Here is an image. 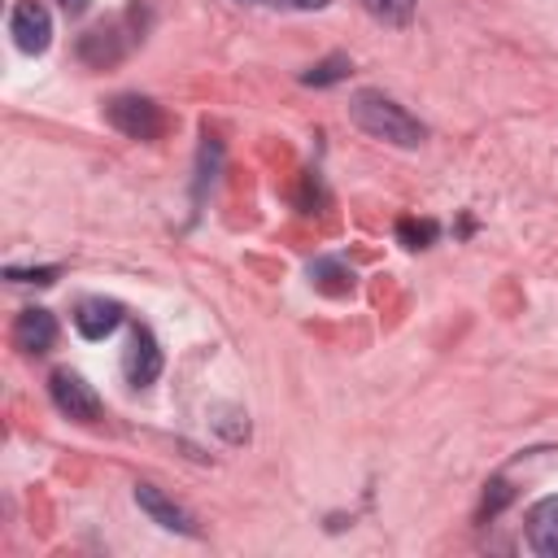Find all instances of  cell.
Listing matches in <instances>:
<instances>
[{"instance_id":"3957f363","label":"cell","mask_w":558,"mask_h":558,"mask_svg":"<svg viewBox=\"0 0 558 558\" xmlns=\"http://www.w3.org/2000/svg\"><path fill=\"white\" fill-rule=\"evenodd\" d=\"M48 397H52V405H57L65 418H74V423H96V418L105 414L96 388H92L78 371H70V366H61V371L48 375Z\"/></svg>"},{"instance_id":"9c48e42d","label":"cell","mask_w":558,"mask_h":558,"mask_svg":"<svg viewBox=\"0 0 558 558\" xmlns=\"http://www.w3.org/2000/svg\"><path fill=\"white\" fill-rule=\"evenodd\" d=\"M9 336H13V349H22V353H48L57 344V318L44 305H26V310H17Z\"/></svg>"},{"instance_id":"6da1fadb","label":"cell","mask_w":558,"mask_h":558,"mask_svg":"<svg viewBox=\"0 0 558 558\" xmlns=\"http://www.w3.org/2000/svg\"><path fill=\"white\" fill-rule=\"evenodd\" d=\"M349 118L371 135V140H384L392 148H418L427 140V126L405 109L397 105L392 96H384L379 87H362L349 96Z\"/></svg>"},{"instance_id":"277c9868","label":"cell","mask_w":558,"mask_h":558,"mask_svg":"<svg viewBox=\"0 0 558 558\" xmlns=\"http://www.w3.org/2000/svg\"><path fill=\"white\" fill-rule=\"evenodd\" d=\"M9 35H13V44L26 57L48 52V44H52V17H48V9L39 0H17L13 13H9Z\"/></svg>"},{"instance_id":"5bb4252c","label":"cell","mask_w":558,"mask_h":558,"mask_svg":"<svg viewBox=\"0 0 558 558\" xmlns=\"http://www.w3.org/2000/svg\"><path fill=\"white\" fill-rule=\"evenodd\" d=\"M375 22H384V26H410L414 22V9H418V0H357Z\"/></svg>"},{"instance_id":"30bf717a","label":"cell","mask_w":558,"mask_h":558,"mask_svg":"<svg viewBox=\"0 0 558 558\" xmlns=\"http://www.w3.org/2000/svg\"><path fill=\"white\" fill-rule=\"evenodd\" d=\"M527 549L541 554V558H558V493L554 497H541L532 510H527Z\"/></svg>"},{"instance_id":"7a4b0ae2","label":"cell","mask_w":558,"mask_h":558,"mask_svg":"<svg viewBox=\"0 0 558 558\" xmlns=\"http://www.w3.org/2000/svg\"><path fill=\"white\" fill-rule=\"evenodd\" d=\"M105 118L113 131H122L126 140H157L166 131V113L157 100L140 96V92H122L105 100Z\"/></svg>"},{"instance_id":"9a60e30c","label":"cell","mask_w":558,"mask_h":558,"mask_svg":"<svg viewBox=\"0 0 558 558\" xmlns=\"http://www.w3.org/2000/svg\"><path fill=\"white\" fill-rule=\"evenodd\" d=\"M436 235H440V227L432 218H397V240L405 248H427Z\"/></svg>"},{"instance_id":"5b68a950","label":"cell","mask_w":558,"mask_h":558,"mask_svg":"<svg viewBox=\"0 0 558 558\" xmlns=\"http://www.w3.org/2000/svg\"><path fill=\"white\" fill-rule=\"evenodd\" d=\"M122 375H126L131 388L157 384V375H161V349H157V336L148 327H135L131 331V344L122 353Z\"/></svg>"},{"instance_id":"52a82bcc","label":"cell","mask_w":558,"mask_h":558,"mask_svg":"<svg viewBox=\"0 0 558 558\" xmlns=\"http://www.w3.org/2000/svg\"><path fill=\"white\" fill-rule=\"evenodd\" d=\"M126 48H131V35H122V22H105V26H92L87 35H78V61L92 70L122 61Z\"/></svg>"},{"instance_id":"8fae6325","label":"cell","mask_w":558,"mask_h":558,"mask_svg":"<svg viewBox=\"0 0 558 558\" xmlns=\"http://www.w3.org/2000/svg\"><path fill=\"white\" fill-rule=\"evenodd\" d=\"M305 275H310V283H314L318 292H327V296H349V292H353V279H357L344 257H314V262L305 266Z\"/></svg>"},{"instance_id":"7c38bea8","label":"cell","mask_w":558,"mask_h":558,"mask_svg":"<svg viewBox=\"0 0 558 558\" xmlns=\"http://www.w3.org/2000/svg\"><path fill=\"white\" fill-rule=\"evenodd\" d=\"M349 74H353V61H349L344 52H331V57L314 61V65L301 74V83H305V87H331V83H344Z\"/></svg>"},{"instance_id":"e0dca14e","label":"cell","mask_w":558,"mask_h":558,"mask_svg":"<svg viewBox=\"0 0 558 558\" xmlns=\"http://www.w3.org/2000/svg\"><path fill=\"white\" fill-rule=\"evenodd\" d=\"M4 279H13V283H57L61 266H9Z\"/></svg>"},{"instance_id":"2e32d148","label":"cell","mask_w":558,"mask_h":558,"mask_svg":"<svg viewBox=\"0 0 558 558\" xmlns=\"http://www.w3.org/2000/svg\"><path fill=\"white\" fill-rule=\"evenodd\" d=\"M514 501V488H510V480L506 475H493L488 484H484V501H480V519H497L506 506Z\"/></svg>"},{"instance_id":"8992f818","label":"cell","mask_w":558,"mask_h":558,"mask_svg":"<svg viewBox=\"0 0 558 558\" xmlns=\"http://www.w3.org/2000/svg\"><path fill=\"white\" fill-rule=\"evenodd\" d=\"M135 506L157 523V527H166V532H179V536H201V527H196V519L179 506V501H170L157 484H135Z\"/></svg>"},{"instance_id":"ac0fdd59","label":"cell","mask_w":558,"mask_h":558,"mask_svg":"<svg viewBox=\"0 0 558 558\" xmlns=\"http://www.w3.org/2000/svg\"><path fill=\"white\" fill-rule=\"evenodd\" d=\"M240 4H257V9H275V13H318L331 0H240Z\"/></svg>"},{"instance_id":"d6986e66","label":"cell","mask_w":558,"mask_h":558,"mask_svg":"<svg viewBox=\"0 0 558 558\" xmlns=\"http://www.w3.org/2000/svg\"><path fill=\"white\" fill-rule=\"evenodd\" d=\"M57 4H61L70 17H78V13H87V4H92V0H57Z\"/></svg>"},{"instance_id":"4fadbf2b","label":"cell","mask_w":558,"mask_h":558,"mask_svg":"<svg viewBox=\"0 0 558 558\" xmlns=\"http://www.w3.org/2000/svg\"><path fill=\"white\" fill-rule=\"evenodd\" d=\"M209 427H214L222 440H231V445H244V440H248V414H244L240 405H214V410H209Z\"/></svg>"},{"instance_id":"ba28073f","label":"cell","mask_w":558,"mask_h":558,"mask_svg":"<svg viewBox=\"0 0 558 558\" xmlns=\"http://www.w3.org/2000/svg\"><path fill=\"white\" fill-rule=\"evenodd\" d=\"M122 323H126V310H122V301H113V296H83V301L74 305V327H78L83 340H105V336H113Z\"/></svg>"}]
</instances>
